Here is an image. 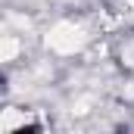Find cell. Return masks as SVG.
Here are the masks:
<instances>
[{
  "instance_id": "6da1fadb",
  "label": "cell",
  "mask_w": 134,
  "mask_h": 134,
  "mask_svg": "<svg viewBox=\"0 0 134 134\" xmlns=\"http://www.w3.org/2000/svg\"><path fill=\"white\" fill-rule=\"evenodd\" d=\"M47 44L56 50V53H75L81 44H84V34L78 31L75 25H69V22H63V25H56L53 31L47 34Z\"/></svg>"
},
{
  "instance_id": "7a4b0ae2",
  "label": "cell",
  "mask_w": 134,
  "mask_h": 134,
  "mask_svg": "<svg viewBox=\"0 0 134 134\" xmlns=\"http://www.w3.org/2000/svg\"><path fill=\"white\" fill-rule=\"evenodd\" d=\"M16 53H19V41H16V37H3V44H0V59L9 63Z\"/></svg>"
}]
</instances>
